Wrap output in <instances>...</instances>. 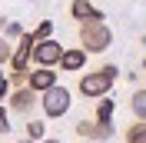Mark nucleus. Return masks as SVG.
<instances>
[{"mask_svg": "<svg viewBox=\"0 0 146 143\" xmlns=\"http://www.w3.org/2000/svg\"><path fill=\"white\" fill-rule=\"evenodd\" d=\"M70 103H73L70 90L60 87V83L50 87L46 93H40V110H43L46 120H60V116H66V113H70Z\"/></svg>", "mask_w": 146, "mask_h": 143, "instance_id": "obj_3", "label": "nucleus"}, {"mask_svg": "<svg viewBox=\"0 0 146 143\" xmlns=\"http://www.w3.org/2000/svg\"><path fill=\"white\" fill-rule=\"evenodd\" d=\"M10 57H13V43L7 37H0V67H10Z\"/></svg>", "mask_w": 146, "mask_h": 143, "instance_id": "obj_16", "label": "nucleus"}, {"mask_svg": "<svg viewBox=\"0 0 146 143\" xmlns=\"http://www.w3.org/2000/svg\"><path fill=\"white\" fill-rule=\"evenodd\" d=\"M20 143H33V140H20Z\"/></svg>", "mask_w": 146, "mask_h": 143, "instance_id": "obj_21", "label": "nucleus"}, {"mask_svg": "<svg viewBox=\"0 0 146 143\" xmlns=\"http://www.w3.org/2000/svg\"><path fill=\"white\" fill-rule=\"evenodd\" d=\"M23 33H27V30H23V23H17V20H7V27H3V37H7L10 43H17Z\"/></svg>", "mask_w": 146, "mask_h": 143, "instance_id": "obj_15", "label": "nucleus"}, {"mask_svg": "<svg viewBox=\"0 0 146 143\" xmlns=\"http://www.w3.org/2000/svg\"><path fill=\"white\" fill-rule=\"evenodd\" d=\"M27 87L33 93H46L50 87H56V67H30Z\"/></svg>", "mask_w": 146, "mask_h": 143, "instance_id": "obj_7", "label": "nucleus"}, {"mask_svg": "<svg viewBox=\"0 0 146 143\" xmlns=\"http://www.w3.org/2000/svg\"><path fill=\"white\" fill-rule=\"evenodd\" d=\"M27 140H40V143H43L46 140V123H43V120H30V123H27Z\"/></svg>", "mask_w": 146, "mask_h": 143, "instance_id": "obj_13", "label": "nucleus"}, {"mask_svg": "<svg viewBox=\"0 0 146 143\" xmlns=\"http://www.w3.org/2000/svg\"><path fill=\"white\" fill-rule=\"evenodd\" d=\"M116 77H119V67H116V63H100L96 70H86V73L80 77L76 90H80V97H86V100L110 97V90H113Z\"/></svg>", "mask_w": 146, "mask_h": 143, "instance_id": "obj_1", "label": "nucleus"}, {"mask_svg": "<svg viewBox=\"0 0 146 143\" xmlns=\"http://www.w3.org/2000/svg\"><path fill=\"white\" fill-rule=\"evenodd\" d=\"M3 83H7V77H3V67H0V87H3Z\"/></svg>", "mask_w": 146, "mask_h": 143, "instance_id": "obj_19", "label": "nucleus"}, {"mask_svg": "<svg viewBox=\"0 0 146 143\" xmlns=\"http://www.w3.org/2000/svg\"><path fill=\"white\" fill-rule=\"evenodd\" d=\"M33 103H40V93H33L30 87H17V90H10V97H7V110L23 113V116L33 110Z\"/></svg>", "mask_w": 146, "mask_h": 143, "instance_id": "obj_6", "label": "nucleus"}, {"mask_svg": "<svg viewBox=\"0 0 146 143\" xmlns=\"http://www.w3.org/2000/svg\"><path fill=\"white\" fill-rule=\"evenodd\" d=\"M76 37H80V47L86 53H106L113 47V30L106 27V20H83Z\"/></svg>", "mask_w": 146, "mask_h": 143, "instance_id": "obj_2", "label": "nucleus"}, {"mask_svg": "<svg viewBox=\"0 0 146 143\" xmlns=\"http://www.w3.org/2000/svg\"><path fill=\"white\" fill-rule=\"evenodd\" d=\"M66 47L60 43V40H40V43L33 47V67H60V57H63Z\"/></svg>", "mask_w": 146, "mask_h": 143, "instance_id": "obj_5", "label": "nucleus"}, {"mask_svg": "<svg viewBox=\"0 0 146 143\" xmlns=\"http://www.w3.org/2000/svg\"><path fill=\"white\" fill-rule=\"evenodd\" d=\"M129 110H133V120H146V87H136V90H133Z\"/></svg>", "mask_w": 146, "mask_h": 143, "instance_id": "obj_11", "label": "nucleus"}, {"mask_svg": "<svg viewBox=\"0 0 146 143\" xmlns=\"http://www.w3.org/2000/svg\"><path fill=\"white\" fill-rule=\"evenodd\" d=\"M0 143H3V140H0Z\"/></svg>", "mask_w": 146, "mask_h": 143, "instance_id": "obj_22", "label": "nucleus"}, {"mask_svg": "<svg viewBox=\"0 0 146 143\" xmlns=\"http://www.w3.org/2000/svg\"><path fill=\"white\" fill-rule=\"evenodd\" d=\"M70 17L80 20V23H83V20H103V10H96L90 0H73V3H70Z\"/></svg>", "mask_w": 146, "mask_h": 143, "instance_id": "obj_9", "label": "nucleus"}, {"mask_svg": "<svg viewBox=\"0 0 146 143\" xmlns=\"http://www.w3.org/2000/svg\"><path fill=\"white\" fill-rule=\"evenodd\" d=\"M30 33H33L36 43H40V40H50V37H53V20H40V23L30 30Z\"/></svg>", "mask_w": 146, "mask_h": 143, "instance_id": "obj_14", "label": "nucleus"}, {"mask_svg": "<svg viewBox=\"0 0 146 143\" xmlns=\"http://www.w3.org/2000/svg\"><path fill=\"white\" fill-rule=\"evenodd\" d=\"M113 113H116V100H110V97L96 100V110H93V120L96 123H113Z\"/></svg>", "mask_w": 146, "mask_h": 143, "instance_id": "obj_10", "label": "nucleus"}, {"mask_svg": "<svg viewBox=\"0 0 146 143\" xmlns=\"http://www.w3.org/2000/svg\"><path fill=\"white\" fill-rule=\"evenodd\" d=\"M73 133L80 136V140L86 143H106L110 136H113V123H96V120H76V126H73Z\"/></svg>", "mask_w": 146, "mask_h": 143, "instance_id": "obj_4", "label": "nucleus"}, {"mask_svg": "<svg viewBox=\"0 0 146 143\" xmlns=\"http://www.w3.org/2000/svg\"><path fill=\"white\" fill-rule=\"evenodd\" d=\"M86 50L83 47H66L63 57H60V73H83V67H86Z\"/></svg>", "mask_w": 146, "mask_h": 143, "instance_id": "obj_8", "label": "nucleus"}, {"mask_svg": "<svg viewBox=\"0 0 146 143\" xmlns=\"http://www.w3.org/2000/svg\"><path fill=\"white\" fill-rule=\"evenodd\" d=\"M43 143H60V140H56V136H46V140H43Z\"/></svg>", "mask_w": 146, "mask_h": 143, "instance_id": "obj_20", "label": "nucleus"}, {"mask_svg": "<svg viewBox=\"0 0 146 143\" xmlns=\"http://www.w3.org/2000/svg\"><path fill=\"white\" fill-rule=\"evenodd\" d=\"M3 27H7V17H0V37H3Z\"/></svg>", "mask_w": 146, "mask_h": 143, "instance_id": "obj_18", "label": "nucleus"}, {"mask_svg": "<svg viewBox=\"0 0 146 143\" xmlns=\"http://www.w3.org/2000/svg\"><path fill=\"white\" fill-rule=\"evenodd\" d=\"M10 133V116H7V107H0V136Z\"/></svg>", "mask_w": 146, "mask_h": 143, "instance_id": "obj_17", "label": "nucleus"}, {"mask_svg": "<svg viewBox=\"0 0 146 143\" xmlns=\"http://www.w3.org/2000/svg\"><path fill=\"white\" fill-rule=\"evenodd\" d=\"M123 143H146V120H133L123 130Z\"/></svg>", "mask_w": 146, "mask_h": 143, "instance_id": "obj_12", "label": "nucleus"}]
</instances>
